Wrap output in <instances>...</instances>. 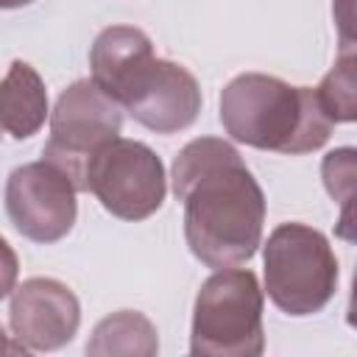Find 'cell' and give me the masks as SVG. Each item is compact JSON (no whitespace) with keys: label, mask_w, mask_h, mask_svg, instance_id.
Returning a JSON list of instances; mask_svg holds the SVG:
<instances>
[{"label":"cell","mask_w":357,"mask_h":357,"mask_svg":"<svg viewBox=\"0 0 357 357\" xmlns=\"http://www.w3.org/2000/svg\"><path fill=\"white\" fill-rule=\"evenodd\" d=\"M120 128L123 106L109 98L92 78H81L59 95L50 112V137L42 156L59 165L73 178L78 192H86L84 176L92 153L109 139L120 137Z\"/></svg>","instance_id":"obj_5"},{"label":"cell","mask_w":357,"mask_h":357,"mask_svg":"<svg viewBox=\"0 0 357 357\" xmlns=\"http://www.w3.org/2000/svg\"><path fill=\"white\" fill-rule=\"evenodd\" d=\"M123 109L156 134H176L195 123L201 112V86L187 67L153 59Z\"/></svg>","instance_id":"obj_9"},{"label":"cell","mask_w":357,"mask_h":357,"mask_svg":"<svg viewBox=\"0 0 357 357\" xmlns=\"http://www.w3.org/2000/svg\"><path fill=\"white\" fill-rule=\"evenodd\" d=\"M47 120V89L42 75L14 59L6 78L0 81V123L14 139L33 137Z\"/></svg>","instance_id":"obj_11"},{"label":"cell","mask_w":357,"mask_h":357,"mask_svg":"<svg viewBox=\"0 0 357 357\" xmlns=\"http://www.w3.org/2000/svg\"><path fill=\"white\" fill-rule=\"evenodd\" d=\"M159 351V337L156 326L137 310H120L103 318L89 343L86 354L92 357H112V354H139V357H153Z\"/></svg>","instance_id":"obj_12"},{"label":"cell","mask_w":357,"mask_h":357,"mask_svg":"<svg viewBox=\"0 0 357 357\" xmlns=\"http://www.w3.org/2000/svg\"><path fill=\"white\" fill-rule=\"evenodd\" d=\"M265 290L248 268H220L198 290L190 351L198 357H257L265 351Z\"/></svg>","instance_id":"obj_3"},{"label":"cell","mask_w":357,"mask_h":357,"mask_svg":"<svg viewBox=\"0 0 357 357\" xmlns=\"http://www.w3.org/2000/svg\"><path fill=\"white\" fill-rule=\"evenodd\" d=\"M73 178L53 162L39 159L11 170L6 181V212L14 229L33 243H56L70 234L78 204Z\"/></svg>","instance_id":"obj_7"},{"label":"cell","mask_w":357,"mask_h":357,"mask_svg":"<svg viewBox=\"0 0 357 357\" xmlns=\"http://www.w3.org/2000/svg\"><path fill=\"white\" fill-rule=\"evenodd\" d=\"M0 137H3V123H0Z\"/></svg>","instance_id":"obj_18"},{"label":"cell","mask_w":357,"mask_h":357,"mask_svg":"<svg viewBox=\"0 0 357 357\" xmlns=\"http://www.w3.org/2000/svg\"><path fill=\"white\" fill-rule=\"evenodd\" d=\"M354 53H343L337 64L324 75L318 92V100L332 123H351L357 117V100H354Z\"/></svg>","instance_id":"obj_13"},{"label":"cell","mask_w":357,"mask_h":357,"mask_svg":"<svg viewBox=\"0 0 357 357\" xmlns=\"http://www.w3.org/2000/svg\"><path fill=\"white\" fill-rule=\"evenodd\" d=\"M28 3H33V0H0V8H22Z\"/></svg>","instance_id":"obj_17"},{"label":"cell","mask_w":357,"mask_h":357,"mask_svg":"<svg viewBox=\"0 0 357 357\" xmlns=\"http://www.w3.org/2000/svg\"><path fill=\"white\" fill-rule=\"evenodd\" d=\"M86 192L120 220L151 218L167 192L162 159L137 139L114 137L100 145L86 165Z\"/></svg>","instance_id":"obj_6"},{"label":"cell","mask_w":357,"mask_h":357,"mask_svg":"<svg viewBox=\"0 0 357 357\" xmlns=\"http://www.w3.org/2000/svg\"><path fill=\"white\" fill-rule=\"evenodd\" d=\"M173 195L184 204L187 245L206 268H234L257 254L265 195L231 142H187L173 162Z\"/></svg>","instance_id":"obj_1"},{"label":"cell","mask_w":357,"mask_h":357,"mask_svg":"<svg viewBox=\"0 0 357 357\" xmlns=\"http://www.w3.org/2000/svg\"><path fill=\"white\" fill-rule=\"evenodd\" d=\"M321 173H324V184H326L329 195L349 209L351 190H354V151L351 148H337V151L326 153V159L321 165Z\"/></svg>","instance_id":"obj_14"},{"label":"cell","mask_w":357,"mask_h":357,"mask_svg":"<svg viewBox=\"0 0 357 357\" xmlns=\"http://www.w3.org/2000/svg\"><path fill=\"white\" fill-rule=\"evenodd\" d=\"M8 321L17 343L28 351H56L75 337L81 304L64 282L33 276L11 290Z\"/></svg>","instance_id":"obj_8"},{"label":"cell","mask_w":357,"mask_h":357,"mask_svg":"<svg viewBox=\"0 0 357 357\" xmlns=\"http://www.w3.org/2000/svg\"><path fill=\"white\" fill-rule=\"evenodd\" d=\"M153 59V45L145 31L131 25L103 28L89 50L92 81L123 106Z\"/></svg>","instance_id":"obj_10"},{"label":"cell","mask_w":357,"mask_h":357,"mask_svg":"<svg viewBox=\"0 0 357 357\" xmlns=\"http://www.w3.org/2000/svg\"><path fill=\"white\" fill-rule=\"evenodd\" d=\"M220 123L231 139L287 156L318 151L335 126L315 89L265 73H243L223 86Z\"/></svg>","instance_id":"obj_2"},{"label":"cell","mask_w":357,"mask_h":357,"mask_svg":"<svg viewBox=\"0 0 357 357\" xmlns=\"http://www.w3.org/2000/svg\"><path fill=\"white\" fill-rule=\"evenodd\" d=\"M0 354H28V349L20 346V343H11L8 335H6V329L0 326Z\"/></svg>","instance_id":"obj_16"},{"label":"cell","mask_w":357,"mask_h":357,"mask_svg":"<svg viewBox=\"0 0 357 357\" xmlns=\"http://www.w3.org/2000/svg\"><path fill=\"white\" fill-rule=\"evenodd\" d=\"M17 273H20V262L14 248L0 237V298H6L14 287H17Z\"/></svg>","instance_id":"obj_15"},{"label":"cell","mask_w":357,"mask_h":357,"mask_svg":"<svg viewBox=\"0 0 357 357\" xmlns=\"http://www.w3.org/2000/svg\"><path fill=\"white\" fill-rule=\"evenodd\" d=\"M265 290L287 315L321 312L337 290V259L329 240L304 223H279L265 243Z\"/></svg>","instance_id":"obj_4"}]
</instances>
